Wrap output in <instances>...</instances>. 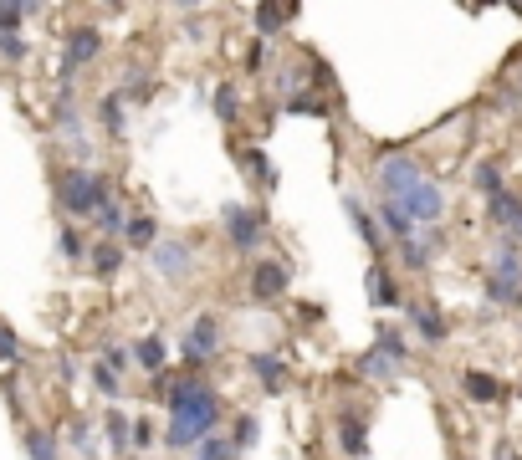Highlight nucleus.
<instances>
[{"instance_id": "obj_1", "label": "nucleus", "mask_w": 522, "mask_h": 460, "mask_svg": "<svg viewBox=\"0 0 522 460\" xmlns=\"http://www.w3.org/2000/svg\"><path fill=\"white\" fill-rule=\"evenodd\" d=\"M113 200V184L103 179V174H93V169H62L57 174V205L72 215V220H93L103 205Z\"/></svg>"}, {"instance_id": "obj_2", "label": "nucleus", "mask_w": 522, "mask_h": 460, "mask_svg": "<svg viewBox=\"0 0 522 460\" xmlns=\"http://www.w3.org/2000/svg\"><path fill=\"white\" fill-rule=\"evenodd\" d=\"M425 179H430V174H425V164H420L415 154H405V149H389V154H379V159H374V190H379V200L405 205Z\"/></svg>"}, {"instance_id": "obj_3", "label": "nucleus", "mask_w": 522, "mask_h": 460, "mask_svg": "<svg viewBox=\"0 0 522 460\" xmlns=\"http://www.w3.org/2000/svg\"><path fill=\"white\" fill-rule=\"evenodd\" d=\"M487 302H522V246L512 236L492 241V266H487Z\"/></svg>"}, {"instance_id": "obj_4", "label": "nucleus", "mask_w": 522, "mask_h": 460, "mask_svg": "<svg viewBox=\"0 0 522 460\" xmlns=\"http://www.w3.org/2000/svg\"><path fill=\"white\" fill-rule=\"evenodd\" d=\"M98 52H103V31H98V26H77V31L67 36V46H62V98L72 92V77H77L82 67L98 62Z\"/></svg>"}, {"instance_id": "obj_5", "label": "nucleus", "mask_w": 522, "mask_h": 460, "mask_svg": "<svg viewBox=\"0 0 522 460\" xmlns=\"http://www.w3.org/2000/svg\"><path fill=\"white\" fill-rule=\"evenodd\" d=\"M226 241L241 256H251L261 241H267V215L251 210V205H226Z\"/></svg>"}, {"instance_id": "obj_6", "label": "nucleus", "mask_w": 522, "mask_h": 460, "mask_svg": "<svg viewBox=\"0 0 522 460\" xmlns=\"http://www.w3.org/2000/svg\"><path fill=\"white\" fill-rule=\"evenodd\" d=\"M149 266L164 276V282H185V276L195 271V246L180 241V236H164V241L149 251Z\"/></svg>"}, {"instance_id": "obj_7", "label": "nucleus", "mask_w": 522, "mask_h": 460, "mask_svg": "<svg viewBox=\"0 0 522 460\" xmlns=\"http://www.w3.org/2000/svg\"><path fill=\"white\" fill-rule=\"evenodd\" d=\"M215 348H221V322H215V312H200L185 348H180V358H185V368H205L215 358Z\"/></svg>"}, {"instance_id": "obj_8", "label": "nucleus", "mask_w": 522, "mask_h": 460, "mask_svg": "<svg viewBox=\"0 0 522 460\" xmlns=\"http://www.w3.org/2000/svg\"><path fill=\"white\" fill-rule=\"evenodd\" d=\"M52 118H57V133H62V144H67V154L77 159V169H87V159H93V144H87V133H82V118H77V108H72V98H62Z\"/></svg>"}, {"instance_id": "obj_9", "label": "nucleus", "mask_w": 522, "mask_h": 460, "mask_svg": "<svg viewBox=\"0 0 522 460\" xmlns=\"http://www.w3.org/2000/svg\"><path fill=\"white\" fill-rule=\"evenodd\" d=\"M405 210H410L415 225H441V220H446V190H441L435 179H425L420 190L405 200Z\"/></svg>"}, {"instance_id": "obj_10", "label": "nucleus", "mask_w": 522, "mask_h": 460, "mask_svg": "<svg viewBox=\"0 0 522 460\" xmlns=\"http://www.w3.org/2000/svg\"><path fill=\"white\" fill-rule=\"evenodd\" d=\"M287 287H292V266H287V261H261V266L251 271V297H256V302H277Z\"/></svg>"}, {"instance_id": "obj_11", "label": "nucleus", "mask_w": 522, "mask_h": 460, "mask_svg": "<svg viewBox=\"0 0 522 460\" xmlns=\"http://www.w3.org/2000/svg\"><path fill=\"white\" fill-rule=\"evenodd\" d=\"M343 215L354 220V236H359V241L379 256V251H384V225H379V215H374V210H364V200H359V195H343Z\"/></svg>"}, {"instance_id": "obj_12", "label": "nucleus", "mask_w": 522, "mask_h": 460, "mask_svg": "<svg viewBox=\"0 0 522 460\" xmlns=\"http://www.w3.org/2000/svg\"><path fill=\"white\" fill-rule=\"evenodd\" d=\"M405 317H410V328L425 343H446V317H441V307H435V302H410Z\"/></svg>"}, {"instance_id": "obj_13", "label": "nucleus", "mask_w": 522, "mask_h": 460, "mask_svg": "<svg viewBox=\"0 0 522 460\" xmlns=\"http://www.w3.org/2000/svg\"><path fill=\"white\" fill-rule=\"evenodd\" d=\"M441 246H446L441 230H420L415 241H400V261H405L410 271H425V266H430V256L441 251Z\"/></svg>"}, {"instance_id": "obj_14", "label": "nucleus", "mask_w": 522, "mask_h": 460, "mask_svg": "<svg viewBox=\"0 0 522 460\" xmlns=\"http://www.w3.org/2000/svg\"><path fill=\"white\" fill-rule=\"evenodd\" d=\"M517 220H522V195H517V190H502V195L487 200V225L497 230V236H507Z\"/></svg>"}, {"instance_id": "obj_15", "label": "nucleus", "mask_w": 522, "mask_h": 460, "mask_svg": "<svg viewBox=\"0 0 522 460\" xmlns=\"http://www.w3.org/2000/svg\"><path fill=\"white\" fill-rule=\"evenodd\" d=\"M374 215H379V225L389 230V236H395V246L420 236V225L410 220V210H405V205H395V200H379V210H374Z\"/></svg>"}, {"instance_id": "obj_16", "label": "nucleus", "mask_w": 522, "mask_h": 460, "mask_svg": "<svg viewBox=\"0 0 522 460\" xmlns=\"http://www.w3.org/2000/svg\"><path fill=\"white\" fill-rule=\"evenodd\" d=\"M246 368L261 379V389H267V394H282V384H287V363H282L277 353H251Z\"/></svg>"}, {"instance_id": "obj_17", "label": "nucleus", "mask_w": 522, "mask_h": 460, "mask_svg": "<svg viewBox=\"0 0 522 460\" xmlns=\"http://www.w3.org/2000/svg\"><path fill=\"white\" fill-rule=\"evenodd\" d=\"M364 292H369L374 307H400V287L389 282V266H379V261L364 271Z\"/></svg>"}, {"instance_id": "obj_18", "label": "nucleus", "mask_w": 522, "mask_h": 460, "mask_svg": "<svg viewBox=\"0 0 522 460\" xmlns=\"http://www.w3.org/2000/svg\"><path fill=\"white\" fill-rule=\"evenodd\" d=\"M103 440H108V450L123 460L128 450H134V420H128L123 409H108V420H103Z\"/></svg>"}, {"instance_id": "obj_19", "label": "nucleus", "mask_w": 522, "mask_h": 460, "mask_svg": "<svg viewBox=\"0 0 522 460\" xmlns=\"http://www.w3.org/2000/svg\"><path fill=\"white\" fill-rule=\"evenodd\" d=\"M164 236H159V220L154 215H128V230H123V246L134 251H154Z\"/></svg>"}, {"instance_id": "obj_20", "label": "nucleus", "mask_w": 522, "mask_h": 460, "mask_svg": "<svg viewBox=\"0 0 522 460\" xmlns=\"http://www.w3.org/2000/svg\"><path fill=\"white\" fill-rule=\"evenodd\" d=\"M134 363L144 368V374H154V379H159V374H164V363H169V348H164V338H159V333L139 338V343H134Z\"/></svg>"}, {"instance_id": "obj_21", "label": "nucleus", "mask_w": 522, "mask_h": 460, "mask_svg": "<svg viewBox=\"0 0 522 460\" xmlns=\"http://www.w3.org/2000/svg\"><path fill=\"white\" fill-rule=\"evenodd\" d=\"M359 374H364V379H379V384H389V379L400 374V363H395V358H389V353L374 343V348H364V353H359Z\"/></svg>"}, {"instance_id": "obj_22", "label": "nucleus", "mask_w": 522, "mask_h": 460, "mask_svg": "<svg viewBox=\"0 0 522 460\" xmlns=\"http://www.w3.org/2000/svg\"><path fill=\"white\" fill-rule=\"evenodd\" d=\"M338 450L348 460H364V450H369V435H364V425L354 420V414H343V420H338Z\"/></svg>"}, {"instance_id": "obj_23", "label": "nucleus", "mask_w": 522, "mask_h": 460, "mask_svg": "<svg viewBox=\"0 0 522 460\" xmlns=\"http://www.w3.org/2000/svg\"><path fill=\"white\" fill-rule=\"evenodd\" d=\"M93 225H98V236H103V241H123V230H128V210L118 205V195H113V200L93 215Z\"/></svg>"}, {"instance_id": "obj_24", "label": "nucleus", "mask_w": 522, "mask_h": 460, "mask_svg": "<svg viewBox=\"0 0 522 460\" xmlns=\"http://www.w3.org/2000/svg\"><path fill=\"white\" fill-rule=\"evenodd\" d=\"M98 123H103L113 138H123V128H128V98H123V92H108V98L98 103Z\"/></svg>"}, {"instance_id": "obj_25", "label": "nucleus", "mask_w": 522, "mask_h": 460, "mask_svg": "<svg viewBox=\"0 0 522 460\" xmlns=\"http://www.w3.org/2000/svg\"><path fill=\"white\" fill-rule=\"evenodd\" d=\"M461 384H466V394H471L476 404H502V379H492V374H476V368H471Z\"/></svg>"}, {"instance_id": "obj_26", "label": "nucleus", "mask_w": 522, "mask_h": 460, "mask_svg": "<svg viewBox=\"0 0 522 460\" xmlns=\"http://www.w3.org/2000/svg\"><path fill=\"white\" fill-rule=\"evenodd\" d=\"M67 450L82 455V460H93V455H98V430L87 425V420H72V425H67Z\"/></svg>"}, {"instance_id": "obj_27", "label": "nucleus", "mask_w": 522, "mask_h": 460, "mask_svg": "<svg viewBox=\"0 0 522 460\" xmlns=\"http://www.w3.org/2000/svg\"><path fill=\"white\" fill-rule=\"evenodd\" d=\"M471 184H476V190H482V200H492V195H502V190H507V184H502V164H492V159H482V164H476V169H471Z\"/></svg>"}, {"instance_id": "obj_28", "label": "nucleus", "mask_w": 522, "mask_h": 460, "mask_svg": "<svg viewBox=\"0 0 522 460\" xmlns=\"http://www.w3.org/2000/svg\"><path fill=\"white\" fill-rule=\"evenodd\" d=\"M87 261H93L98 276H118V271H123V246H118V241H98Z\"/></svg>"}, {"instance_id": "obj_29", "label": "nucleus", "mask_w": 522, "mask_h": 460, "mask_svg": "<svg viewBox=\"0 0 522 460\" xmlns=\"http://www.w3.org/2000/svg\"><path fill=\"white\" fill-rule=\"evenodd\" d=\"M26 455H31V460H57L62 445H57L52 430H36V425H31V430H26Z\"/></svg>"}, {"instance_id": "obj_30", "label": "nucleus", "mask_w": 522, "mask_h": 460, "mask_svg": "<svg viewBox=\"0 0 522 460\" xmlns=\"http://www.w3.org/2000/svg\"><path fill=\"white\" fill-rule=\"evenodd\" d=\"M41 16V6H16V0H0V36H21V21Z\"/></svg>"}, {"instance_id": "obj_31", "label": "nucleus", "mask_w": 522, "mask_h": 460, "mask_svg": "<svg viewBox=\"0 0 522 460\" xmlns=\"http://www.w3.org/2000/svg\"><path fill=\"white\" fill-rule=\"evenodd\" d=\"M190 460H236V440L231 435H210L190 450Z\"/></svg>"}, {"instance_id": "obj_32", "label": "nucleus", "mask_w": 522, "mask_h": 460, "mask_svg": "<svg viewBox=\"0 0 522 460\" xmlns=\"http://www.w3.org/2000/svg\"><path fill=\"white\" fill-rule=\"evenodd\" d=\"M374 343H379L389 358H395V363L405 368V358H410V343H405V333H400V328H389V322H384V328L374 333Z\"/></svg>"}, {"instance_id": "obj_33", "label": "nucleus", "mask_w": 522, "mask_h": 460, "mask_svg": "<svg viewBox=\"0 0 522 460\" xmlns=\"http://www.w3.org/2000/svg\"><path fill=\"white\" fill-rule=\"evenodd\" d=\"M236 113H241V92H236V82H221L215 87V118L236 123Z\"/></svg>"}, {"instance_id": "obj_34", "label": "nucleus", "mask_w": 522, "mask_h": 460, "mask_svg": "<svg viewBox=\"0 0 522 460\" xmlns=\"http://www.w3.org/2000/svg\"><path fill=\"white\" fill-rule=\"evenodd\" d=\"M57 251H62L67 261H87V256H93V246H87V236H82L77 225H67L62 236H57Z\"/></svg>"}, {"instance_id": "obj_35", "label": "nucleus", "mask_w": 522, "mask_h": 460, "mask_svg": "<svg viewBox=\"0 0 522 460\" xmlns=\"http://www.w3.org/2000/svg\"><path fill=\"white\" fill-rule=\"evenodd\" d=\"M251 16H256V31H261V36H277V31H282V21L292 16V6H256Z\"/></svg>"}, {"instance_id": "obj_36", "label": "nucleus", "mask_w": 522, "mask_h": 460, "mask_svg": "<svg viewBox=\"0 0 522 460\" xmlns=\"http://www.w3.org/2000/svg\"><path fill=\"white\" fill-rule=\"evenodd\" d=\"M282 113H302V118H323V113H328V103H323V98H313V92H297V98H287V103H282Z\"/></svg>"}, {"instance_id": "obj_37", "label": "nucleus", "mask_w": 522, "mask_h": 460, "mask_svg": "<svg viewBox=\"0 0 522 460\" xmlns=\"http://www.w3.org/2000/svg\"><path fill=\"white\" fill-rule=\"evenodd\" d=\"M236 159H241V169H246V174H256L261 184H272V179H277V174H272V164H267V154H261V149H241Z\"/></svg>"}, {"instance_id": "obj_38", "label": "nucleus", "mask_w": 522, "mask_h": 460, "mask_svg": "<svg viewBox=\"0 0 522 460\" xmlns=\"http://www.w3.org/2000/svg\"><path fill=\"white\" fill-rule=\"evenodd\" d=\"M93 384H98V394H108V399H118V394H123V379L113 374V368H108L103 358L93 363Z\"/></svg>"}, {"instance_id": "obj_39", "label": "nucleus", "mask_w": 522, "mask_h": 460, "mask_svg": "<svg viewBox=\"0 0 522 460\" xmlns=\"http://www.w3.org/2000/svg\"><path fill=\"white\" fill-rule=\"evenodd\" d=\"M103 363H108V368H113V374L123 379V374H128V368H134V348H123V343H108V348H103Z\"/></svg>"}, {"instance_id": "obj_40", "label": "nucleus", "mask_w": 522, "mask_h": 460, "mask_svg": "<svg viewBox=\"0 0 522 460\" xmlns=\"http://www.w3.org/2000/svg\"><path fill=\"white\" fill-rule=\"evenodd\" d=\"M236 450H251L256 440H261V425H256V414H241V420H236Z\"/></svg>"}, {"instance_id": "obj_41", "label": "nucleus", "mask_w": 522, "mask_h": 460, "mask_svg": "<svg viewBox=\"0 0 522 460\" xmlns=\"http://www.w3.org/2000/svg\"><path fill=\"white\" fill-rule=\"evenodd\" d=\"M21 358H26L21 338H16L11 328H0V363H21Z\"/></svg>"}, {"instance_id": "obj_42", "label": "nucleus", "mask_w": 522, "mask_h": 460, "mask_svg": "<svg viewBox=\"0 0 522 460\" xmlns=\"http://www.w3.org/2000/svg\"><path fill=\"white\" fill-rule=\"evenodd\" d=\"M0 62H26V41L21 36H0Z\"/></svg>"}, {"instance_id": "obj_43", "label": "nucleus", "mask_w": 522, "mask_h": 460, "mask_svg": "<svg viewBox=\"0 0 522 460\" xmlns=\"http://www.w3.org/2000/svg\"><path fill=\"white\" fill-rule=\"evenodd\" d=\"M154 440H159V435H154V425H149V420H139V425H134V450H149Z\"/></svg>"}, {"instance_id": "obj_44", "label": "nucleus", "mask_w": 522, "mask_h": 460, "mask_svg": "<svg viewBox=\"0 0 522 460\" xmlns=\"http://www.w3.org/2000/svg\"><path fill=\"white\" fill-rule=\"evenodd\" d=\"M507 236H512V241H517V246H522V220H517V225H512V230H507Z\"/></svg>"}]
</instances>
